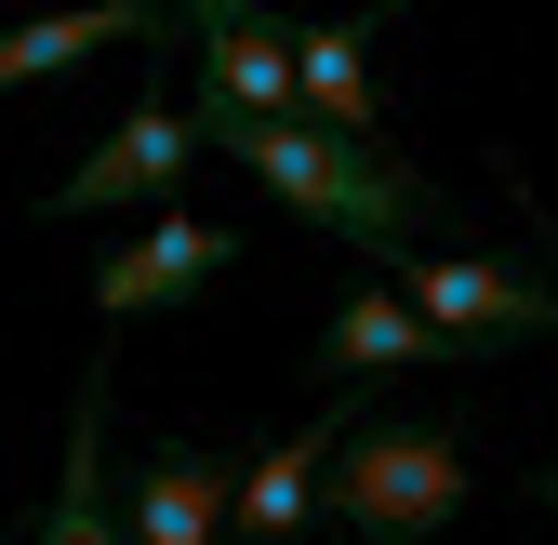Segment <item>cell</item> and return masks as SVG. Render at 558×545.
<instances>
[{
    "instance_id": "cell-1",
    "label": "cell",
    "mask_w": 558,
    "mask_h": 545,
    "mask_svg": "<svg viewBox=\"0 0 558 545\" xmlns=\"http://www.w3.org/2000/svg\"><path fill=\"white\" fill-rule=\"evenodd\" d=\"M214 147L240 160V186H266L293 227H319V240H345V253H386V266H412V240H426V173L412 160H386L373 133H345V120H227Z\"/></svg>"
},
{
    "instance_id": "cell-10",
    "label": "cell",
    "mask_w": 558,
    "mask_h": 545,
    "mask_svg": "<svg viewBox=\"0 0 558 545\" xmlns=\"http://www.w3.org/2000/svg\"><path fill=\"white\" fill-rule=\"evenodd\" d=\"M27 545H133L107 519V360L81 373V399H66V480H53V506H40Z\"/></svg>"
},
{
    "instance_id": "cell-11",
    "label": "cell",
    "mask_w": 558,
    "mask_h": 545,
    "mask_svg": "<svg viewBox=\"0 0 558 545\" xmlns=\"http://www.w3.org/2000/svg\"><path fill=\"white\" fill-rule=\"evenodd\" d=\"M332 439H345V426H306V439H279V452H253V465H240V506H227V519H240V545H293V532L319 519Z\"/></svg>"
},
{
    "instance_id": "cell-2",
    "label": "cell",
    "mask_w": 558,
    "mask_h": 545,
    "mask_svg": "<svg viewBox=\"0 0 558 545\" xmlns=\"http://www.w3.org/2000/svg\"><path fill=\"white\" fill-rule=\"evenodd\" d=\"M478 493V465L452 426H412V413H373V426H345L332 439V480L319 506L345 519V545H439Z\"/></svg>"
},
{
    "instance_id": "cell-6",
    "label": "cell",
    "mask_w": 558,
    "mask_h": 545,
    "mask_svg": "<svg viewBox=\"0 0 558 545\" xmlns=\"http://www.w3.org/2000/svg\"><path fill=\"white\" fill-rule=\"evenodd\" d=\"M452 347L426 332V306H412L399 280H373V293H345L332 319H319V347H306V373L319 386H412V373H439Z\"/></svg>"
},
{
    "instance_id": "cell-13",
    "label": "cell",
    "mask_w": 558,
    "mask_h": 545,
    "mask_svg": "<svg viewBox=\"0 0 558 545\" xmlns=\"http://www.w3.org/2000/svg\"><path fill=\"white\" fill-rule=\"evenodd\" d=\"M227 14H266V0H173V27H227Z\"/></svg>"
},
{
    "instance_id": "cell-8",
    "label": "cell",
    "mask_w": 558,
    "mask_h": 545,
    "mask_svg": "<svg viewBox=\"0 0 558 545\" xmlns=\"http://www.w3.org/2000/svg\"><path fill=\"white\" fill-rule=\"evenodd\" d=\"M227 506H240V465L199 452V439H160L147 465H133V545H227Z\"/></svg>"
},
{
    "instance_id": "cell-14",
    "label": "cell",
    "mask_w": 558,
    "mask_h": 545,
    "mask_svg": "<svg viewBox=\"0 0 558 545\" xmlns=\"http://www.w3.org/2000/svg\"><path fill=\"white\" fill-rule=\"evenodd\" d=\"M532 506H558V465H545V480H532Z\"/></svg>"
},
{
    "instance_id": "cell-7",
    "label": "cell",
    "mask_w": 558,
    "mask_h": 545,
    "mask_svg": "<svg viewBox=\"0 0 558 545\" xmlns=\"http://www.w3.org/2000/svg\"><path fill=\"white\" fill-rule=\"evenodd\" d=\"M306 81H293V27H266V14H227V27H199V147H214L227 120H293Z\"/></svg>"
},
{
    "instance_id": "cell-12",
    "label": "cell",
    "mask_w": 558,
    "mask_h": 545,
    "mask_svg": "<svg viewBox=\"0 0 558 545\" xmlns=\"http://www.w3.org/2000/svg\"><path fill=\"white\" fill-rule=\"evenodd\" d=\"M360 53H373V14L293 27V81H306V120H345V133H373V81H360Z\"/></svg>"
},
{
    "instance_id": "cell-9",
    "label": "cell",
    "mask_w": 558,
    "mask_h": 545,
    "mask_svg": "<svg viewBox=\"0 0 558 545\" xmlns=\"http://www.w3.org/2000/svg\"><path fill=\"white\" fill-rule=\"evenodd\" d=\"M160 27H173V0H81V14H40V27H14V40H0V107H14L27 81H53V66L107 53V40H133V53H147Z\"/></svg>"
},
{
    "instance_id": "cell-4",
    "label": "cell",
    "mask_w": 558,
    "mask_h": 545,
    "mask_svg": "<svg viewBox=\"0 0 558 545\" xmlns=\"http://www.w3.org/2000/svg\"><path fill=\"white\" fill-rule=\"evenodd\" d=\"M186 160H199V107L133 94V120L107 133V147L66 173V186H40V214H160V199L186 186Z\"/></svg>"
},
{
    "instance_id": "cell-3",
    "label": "cell",
    "mask_w": 558,
    "mask_h": 545,
    "mask_svg": "<svg viewBox=\"0 0 558 545\" xmlns=\"http://www.w3.org/2000/svg\"><path fill=\"white\" fill-rule=\"evenodd\" d=\"M399 293L426 306V332L452 360H506L532 332H558V280H532L506 253H426V266H399Z\"/></svg>"
},
{
    "instance_id": "cell-5",
    "label": "cell",
    "mask_w": 558,
    "mask_h": 545,
    "mask_svg": "<svg viewBox=\"0 0 558 545\" xmlns=\"http://www.w3.org/2000/svg\"><path fill=\"white\" fill-rule=\"evenodd\" d=\"M227 266H240V240H227L214 214H147V227L94 266V306H107V319H160V306H186V293H214Z\"/></svg>"
},
{
    "instance_id": "cell-15",
    "label": "cell",
    "mask_w": 558,
    "mask_h": 545,
    "mask_svg": "<svg viewBox=\"0 0 558 545\" xmlns=\"http://www.w3.org/2000/svg\"><path fill=\"white\" fill-rule=\"evenodd\" d=\"M332 545H345V532H332Z\"/></svg>"
}]
</instances>
